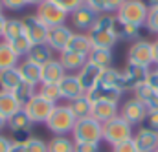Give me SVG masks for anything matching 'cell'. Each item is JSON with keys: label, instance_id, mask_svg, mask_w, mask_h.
I'll list each match as a JSON object with an SVG mask.
<instances>
[{"label": "cell", "instance_id": "cell-55", "mask_svg": "<svg viewBox=\"0 0 158 152\" xmlns=\"http://www.w3.org/2000/svg\"><path fill=\"white\" fill-rule=\"evenodd\" d=\"M42 2H46V0H28V4H31V6H40Z\"/></svg>", "mask_w": 158, "mask_h": 152}, {"label": "cell", "instance_id": "cell-6", "mask_svg": "<svg viewBox=\"0 0 158 152\" xmlns=\"http://www.w3.org/2000/svg\"><path fill=\"white\" fill-rule=\"evenodd\" d=\"M127 62L143 66V68H151L153 66V42L143 40V38L134 40L127 51Z\"/></svg>", "mask_w": 158, "mask_h": 152}, {"label": "cell", "instance_id": "cell-8", "mask_svg": "<svg viewBox=\"0 0 158 152\" xmlns=\"http://www.w3.org/2000/svg\"><path fill=\"white\" fill-rule=\"evenodd\" d=\"M70 13H66L59 4H55L53 0H46L42 2L40 6H37V17L48 26V28H53V26H63L66 22Z\"/></svg>", "mask_w": 158, "mask_h": 152}, {"label": "cell", "instance_id": "cell-52", "mask_svg": "<svg viewBox=\"0 0 158 152\" xmlns=\"http://www.w3.org/2000/svg\"><path fill=\"white\" fill-rule=\"evenodd\" d=\"M7 152H26V150H24V145H15V143H11V147H9Z\"/></svg>", "mask_w": 158, "mask_h": 152}, {"label": "cell", "instance_id": "cell-20", "mask_svg": "<svg viewBox=\"0 0 158 152\" xmlns=\"http://www.w3.org/2000/svg\"><path fill=\"white\" fill-rule=\"evenodd\" d=\"M59 61L63 64V68L66 70V74H77L79 70L88 62L86 55H81V53H76V51H61L59 55Z\"/></svg>", "mask_w": 158, "mask_h": 152}, {"label": "cell", "instance_id": "cell-47", "mask_svg": "<svg viewBox=\"0 0 158 152\" xmlns=\"http://www.w3.org/2000/svg\"><path fill=\"white\" fill-rule=\"evenodd\" d=\"M145 123H147L149 128H153V130H156L158 132V110H149Z\"/></svg>", "mask_w": 158, "mask_h": 152}, {"label": "cell", "instance_id": "cell-45", "mask_svg": "<svg viewBox=\"0 0 158 152\" xmlns=\"http://www.w3.org/2000/svg\"><path fill=\"white\" fill-rule=\"evenodd\" d=\"M74 152H99L98 143H76Z\"/></svg>", "mask_w": 158, "mask_h": 152}, {"label": "cell", "instance_id": "cell-35", "mask_svg": "<svg viewBox=\"0 0 158 152\" xmlns=\"http://www.w3.org/2000/svg\"><path fill=\"white\" fill-rule=\"evenodd\" d=\"M74 139L66 138V136H55L50 143H48V152H74Z\"/></svg>", "mask_w": 158, "mask_h": 152}, {"label": "cell", "instance_id": "cell-39", "mask_svg": "<svg viewBox=\"0 0 158 152\" xmlns=\"http://www.w3.org/2000/svg\"><path fill=\"white\" fill-rule=\"evenodd\" d=\"M145 28H147L151 33L158 35V7H153V9H149L147 20H145Z\"/></svg>", "mask_w": 158, "mask_h": 152}, {"label": "cell", "instance_id": "cell-51", "mask_svg": "<svg viewBox=\"0 0 158 152\" xmlns=\"http://www.w3.org/2000/svg\"><path fill=\"white\" fill-rule=\"evenodd\" d=\"M6 22H7V18L4 17V13H0V38L4 37V30H6Z\"/></svg>", "mask_w": 158, "mask_h": 152}, {"label": "cell", "instance_id": "cell-33", "mask_svg": "<svg viewBox=\"0 0 158 152\" xmlns=\"http://www.w3.org/2000/svg\"><path fill=\"white\" fill-rule=\"evenodd\" d=\"M99 82L109 84V86H114V88H118L119 92L125 94V90H123V74H121L119 70H116V68H107V70H103Z\"/></svg>", "mask_w": 158, "mask_h": 152}, {"label": "cell", "instance_id": "cell-29", "mask_svg": "<svg viewBox=\"0 0 158 152\" xmlns=\"http://www.w3.org/2000/svg\"><path fill=\"white\" fill-rule=\"evenodd\" d=\"M68 106H70V110L74 112V115H76L77 119L88 117L90 112H92V101H90V97H88L86 94H83V95H79L76 99H72V101L68 103Z\"/></svg>", "mask_w": 158, "mask_h": 152}, {"label": "cell", "instance_id": "cell-9", "mask_svg": "<svg viewBox=\"0 0 158 152\" xmlns=\"http://www.w3.org/2000/svg\"><path fill=\"white\" fill-rule=\"evenodd\" d=\"M147 114H149L147 106H145L142 101H138L136 97L127 99V101L123 103V106L119 108V115H121L125 121H129L132 126L143 123V121L147 119Z\"/></svg>", "mask_w": 158, "mask_h": 152}, {"label": "cell", "instance_id": "cell-7", "mask_svg": "<svg viewBox=\"0 0 158 152\" xmlns=\"http://www.w3.org/2000/svg\"><path fill=\"white\" fill-rule=\"evenodd\" d=\"M53 108H55V103L44 99L39 94H35L28 101V105H24V112L31 119V123H44V125H46L50 114L53 112Z\"/></svg>", "mask_w": 158, "mask_h": 152}, {"label": "cell", "instance_id": "cell-37", "mask_svg": "<svg viewBox=\"0 0 158 152\" xmlns=\"http://www.w3.org/2000/svg\"><path fill=\"white\" fill-rule=\"evenodd\" d=\"M9 46L13 48V51H15L19 57H22V55H28V51H30V48L33 46V42L26 37V35H20L19 38L11 40V42H9Z\"/></svg>", "mask_w": 158, "mask_h": 152}, {"label": "cell", "instance_id": "cell-13", "mask_svg": "<svg viewBox=\"0 0 158 152\" xmlns=\"http://www.w3.org/2000/svg\"><path fill=\"white\" fill-rule=\"evenodd\" d=\"M138 152H155L158 149V132L149 128V126H142L138 128V132L132 136Z\"/></svg>", "mask_w": 158, "mask_h": 152}, {"label": "cell", "instance_id": "cell-21", "mask_svg": "<svg viewBox=\"0 0 158 152\" xmlns=\"http://www.w3.org/2000/svg\"><path fill=\"white\" fill-rule=\"evenodd\" d=\"M134 97L138 101H142L147 106V110H158V90H155L153 86H149L147 82L140 84L134 90Z\"/></svg>", "mask_w": 158, "mask_h": 152}, {"label": "cell", "instance_id": "cell-18", "mask_svg": "<svg viewBox=\"0 0 158 152\" xmlns=\"http://www.w3.org/2000/svg\"><path fill=\"white\" fill-rule=\"evenodd\" d=\"M59 92H61V97L66 99V101H72L79 95H83V88L79 84V79L76 74H66V75L61 79L59 82Z\"/></svg>", "mask_w": 158, "mask_h": 152}, {"label": "cell", "instance_id": "cell-30", "mask_svg": "<svg viewBox=\"0 0 158 152\" xmlns=\"http://www.w3.org/2000/svg\"><path fill=\"white\" fill-rule=\"evenodd\" d=\"M140 26H134V24H129V22H121L116 18L114 22V31L118 38H123V40H138L140 38Z\"/></svg>", "mask_w": 158, "mask_h": 152}, {"label": "cell", "instance_id": "cell-54", "mask_svg": "<svg viewBox=\"0 0 158 152\" xmlns=\"http://www.w3.org/2000/svg\"><path fill=\"white\" fill-rule=\"evenodd\" d=\"M6 126H7V119H4V117L0 115V130H4Z\"/></svg>", "mask_w": 158, "mask_h": 152}, {"label": "cell", "instance_id": "cell-17", "mask_svg": "<svg viewBox=\"0 0 158 152\" xmlns=\"http://www.w3.org/2000/svg\"><path fill=\"white\" fill-rule=\"evenodd\" d=\"M90 115L103 125V123H107V121H110V119H114V117L119 115L118 103L96 101V103H92V112H90Z\"/></svg>", "mask_w": 158, "mask_h": 152}, {"label": "cell", "instance_id": "cell-38", "mask_svg": "<svg viewBox=\"0 0 158 152\" xmlns=\"http://www.w3.org/2000/svg\"><path fill=\"white\" fill-rule=\"evenodd\" d=\"M24 150L26 152H48V143L42 141L40 138H33L31 136V139L24 145Z\"/></svg>", "mask_w": 158, "mask_h": 152}, {"label": "cell", "instance_id": "cell-10", "mask_svg": "<svg viewBox=\"0 0 158 152\" xmlns=\"http://www.w3.org/2000/svg\"><path fill=\"white\" fill-rule=\"evenodd\" d=\"M24 24V35L30 38L33 44H40L46 42V35H48V26L40 20L37 15H28L22 18Z\"/></svg>", "mask_w": 158, "mask_h": 152}, {"label": "cell", "instance_id": "cell-25", "mask_svg": "<svg viewBox=\"0 0 158 152\" xmlns=\"http://www.w3.org/2000/svg\"><path fill=\"white\" fill-rule=\"evenodd\" d=\"M88 62L101 68V70H107V68H112V50H105V48H92V51L88 53Z\"/></svg>", "mask_w": 158, "mask_h": 152}, {"label": "cell", "instance_id": "cell-26", "mask_svg": "<svg viewBox=\"0 0 158 152\" xmlns=\"http://www.w3.org/2000/svg\"><path fill=\"white\" fill-rule=\"evenodd\" d=\"M92 42H90V38L86 33H74L72 38L68 40V44H66V51H76V53H81V55H86L88 57V53L92 51Z\"/></svg>", "mask_w": 158, "mask_h": 152}, {"label": "cell", "instance_id": "cell-22", "mask_svg": "<svg viewBox=\"0 0 158 152\" xmlns=\"http://www.w3.org/2000/svg\"><path fill=\"white\" fill-rule=\"evenodd\" d=\"M26 59H28V61H31V62H35V64H39V66H44L48 61H52V59H53V50H52L46 42L33 44V46L30 48V51H28Z\"/></svg>", "mask_w": 158, "mask_h": 152}, {"label": "cell", "instance_id": "cell-42", "mask_svg": "<svg viewBox=\"0 0 158 152\" xmlns=\"http://www.w3.org/2000/svg\"><path fill=\"white\" fill-rule=\"evenodd\" d=\"M112 152H138V149H136L134 139L131 138V139H127V141H121L118 145H114V147H112Z\"/></svg>", "mask_w": 158, "mask_h": 152}, {"label": "cell", "instance_id": "cell-44", "mask_svg": "<svg viewBox=\"0 0 158 152\" xmlns=\"http://www.w3.org/2000/svg\"><path fill=\"white\" fill-rule=\"evenodd\" d=\"M125 0H103V13H116Z\"/></svg>", "mask_w": 158, "mask_h": 152}, {"label": "cell", "instance_id": "cell-12", "mask_svg": "<svg viewBox=\"0 0 158 152\" xmlns=\"http://www.w3.org/2000/svg\"><path fill=\"white\" fill-rule=\"evenodd\" d=\"M123 74V90L129 92V90H136L140 84H143L147 81V74H149V68H143V66H136V64H129L125 66V70L121 72Z\"/></svg>", "mask_w": 158, "mask_h": 152}, {"label": "cell", "instance_id": "cell-34", "mask_svg": "<svg viewBox=\"0 0 158 152\" xmlns=\"http://www.w3.org/2000/svg\"><path fill=\"white\" fill-rule=\"evenodd\" d=\"M20 35H24V24L22 18H7L6 22V30H4V40L11 42L15 38H19Z\"/></svg>", "mask_w": 158, "mask_h": 152}, {"label": "cell", "instance_id": "cell-41", "mask_svg": "<svg viewBox=\"0 0 158 152\" xmlns=\"http://www.w3.org/2000/svg\"><path fill=\"white\" fill-rule=\"evenodd\" d=\"M30 139H31V130L11 132V143H15V145H26Z\"/></svg>", "mask_w": 158, "mask_h": 152}, {"label": "cell", "instance_id": "cell-24", "mask_svg": "<svg viewBox=\"0 0 158 152\" xmlns=\"http://www.w3.org/2000/svg\"><path fill=\"white\" fill-rule=\"evenodd\" d=\"M17 68H19V74L22 77V81L31 82V84H35V86L40 84V72H42V66L31 62V61H28V59H24L22 62H19Z\"/></svg>", "mask_w": 158, "mask_h": 152}, {"label": "cell", "instance_id": "cell-5", "mask_svg": "<svg viewBox=\"0 0 158 152\" xmlns=\"http://www.w3.org/2000/svg\"><path fill=\"white\" fill-rule=\"evenodd\" d=\"M149 15V7L143 0H125V4L116 11V18L121 22H129L134 26H145Z\"/></svg>", "mask_w": 158, "mask_h": 152}, {"label": "cell", "instance_id": "cell-31", "mask_svg": "<svg viewBox=\"0 0 158 152\" xmlns=\"http://www.w3.org/2000/svg\"><path fill=\"white\" fill-rule=\"evenodd\" d=\"M31 119L28 117V114L24 112V108L22 110H19L15 115H11L9 119H7V128L11 130V132H19V130H31Z\"/></svg>", "mask_w": 158, "mask_h": 152}, {"label": "cell", "instance_id": "cell-27", "mask_svg": "<svg viewBox=\"0 0 158 152\" xmlns=\"http://www.w3.org/2000/svg\"><path fill=\"white\" fill-rule=\"evenodd\" d=\"M19 55L13 51V48L9 46L7 40H0V72L7 70V68H15L19 66Z\"/></svg>", "mask_w": 158, "mask_h": 152}, {"label": "cell", "instance_id": "cell-57", "mask_svg": "<svg viewBox=\"0 0 158 152\" xmlns=\"http://www.w3.org/2000/svg\"><path fill=\"white\" fill-rule=\"evenodd\" d=\"M155 152H158V149H156V150H155Z\"/></svg>", "mask_w": 158, "mask_h": 152}, {"label": "cell", "instance_id": "cell-4", "mask_svg": "<svg viewBox=\"0 0 158 152\" xmlns=\"http://www.w3.org/2000/svg\"><path fill=\"white\" fill-rule=\"evenodd\" d=\"M134 134H132V125L129 121H125L121 115L103 123V141H107L109 145H118L121 141H127L131 139Z\"/></svg>", "mask_w": 158, "mask_h": 152}, {"label": "cell", "instance_id": "cell-2", "mask_svg": "<svg viewBox=\"0 0 158 152\" xmlns=\"http://www.w3.org/2000/svg\"><path fill=\"white\" fill-rule=\"evenodd\" d=\"M74 143H98L103 141V125L96 121L92 115L77 119L72 130Z\"/></svg>", "mask_w": 158, "mask_h": 152}, {"label": "cell", "instance_id": "cell-40", "mask_svg": "<svg viewBox=\"0 0 158 152\" xmlns=\"http://www.w3.org/2000/svg\"><path fill=\"white\" fill-rule=\"evenodd\" d=\"M55 4H59L66 13H74L81 6H85V0H53Z\"/></svg>", "mask_w": 158, "mask_h": 152}, {"label": "cell", "instance_id": "cell-48", "mask_svg": "<svg viewBox=\"0 0 158 152\" xmlns=\"http://www.w3.org/2000/svg\"><path fill=\"white\" fill-rule=\"evenodd\" d=\"M85 6H88L90 9H94L96 13H103V0H85Z\"/></svg>", "mask_w": 158, "mask_h": 152}, {"label": "cell", "instance_id": "cell-58", "mask_svg": "<svg viewBox=\"0 0 158 152\" xmlns=\"http://www.w3.org/2000/svg\"><path fill=\"white\" fill-rule=\"evenodd\" d=\"M0 90H2V88H0Z\"/></svg>", "mask_w": 158, "mask_h": 152}, {"label": "cell", "instance_id": "cell-15", "mask_svg": "<svg viewBox=\"0 0 158 152\" xmlns=\"http://www.w3.org/2000/svg\"><path fill=\"white\" fill-rule=\"evenodd\" d=\"M88 97H90V101L92 103H96V101H109V103H119V99H121V95H123V92H119L118 88H114V86H109V84H103V82H98L88 94H86Z\"/></svg>", "mask_w": 158, "mask_h": 152}, {"label": "cell", "instance_id": "cell-50", "mask_svg": "<svg viewBox=\"0 0 158 152\" xmlns=\"http://www.w3.org/2000/svg\"><path fill=\"white\" fill-rule=\"evenodd\" d=\"M153 64L158 66V38L153 42Z\"/></svg>", "mask_w": 158, "mask_h": 152}, {"label": "cell", "instance_id": "cell-16", "mask_svg": "<svg viewBox=\"0 0 158 152\" xmlns=\"http://www.w3.org/2000/svg\"><path fill=\"white\" fill-rule=\"evenodd\" d=\"M72 15V24L81 30V31H86L88 33V30L96 24V20H98V17H99V13H96L94 9H90L88 6H81L79 9H76L74 13H70Z\"/></svg>", "mask_w": 158, "mask_h": 152}, {"label": "cell", "instance_id": "cell-46", "mask_svg": "<svg viewBox=\"0 0 158 152\" xmlns=\"http://www.w3.org/2000/svg\"><path fill=\"white\" fill-rule=\"evenodd\" d=\"M149 86H153L155 90H158V66L153 64V68H149V74H147V81H145Z\"/></svg>", "mask_w": 158, "mask_h": 152}, {"label": "cell", "instance_id": "cell-53", "mask_svg": "<svg viewBox=\"0 0 158 152\" xmlns=\"http://www.w3.org/2000/svg\"><path fill=\"white\" fill-rule=\"evenodd\" d=\"M145 2V6L149 7V9H153V7H158V0H143Z\"/></svg>", "mask_w": 158, "mask_h": 152}, {"label": "cell", "instance_id": "cell-3", "mask_svg": "<svg viewBox=\"0 0 158 152\" xmlns=\"http://www.w3.org/2000/svg\"><path fill=\"white\" fill-rule=\"evenodd\" d=\"M76 121H77V117L74 115L68 105H55L53 112L50 114L48 121H46V126L55 136H66L74 130Z\"/></svg>", "mask_w": 158, "mask_h": 152}, {"label": "cell", "instance_id": "cell-32", "mask_svg": "<svg viewBox=\"0 0 158 152\" xmlns=\"http://www.w3.org/2000/svg\"><path fill=\"white\" fill-rule=\"evenodd\" d=\"M35 94H37V86L31 84V82H26V81H22V82L13 90V95H15L17 101L22 105V108H24V105H28V101H30Z\"/></svg>", "mask_w": 158, "mask_h": 152}, {"label": "cell", "instance_id": "cell-28", "mask_svg": "<svg viewBox=\"0 0 158 152\" xmlns=\"http://www.w3.org/2000/svg\"><path fill=\"white\" fill-rule=\"evenodd\" d=\"M20 82H22V77L19 74V68H17V66L0 72V88H2L4 92H13Z\"/></svg>", "mask_w": 158, "mask_h": 152}, {"label": "cell", "instance_id": "cell-1", "mask_svg": "<svg viewBox=\"0 0 158 152\" xmlns=\"http://www.w3.org/2000/svg\"><path fill=\"white\" fill-rule=\"evenodd\" d=\"M114 22H116V15H112V13H101L98 17L96 24L86 33L94 48L112 50L116 46V42L119 38L116 35V31H114Z\"/></svg>", "mask_w": 158, "mask_h": 152}, {"label": "cell", "instance_id": "cell-36", "mask_svg": "<svg viewBox=\"0 0 158 152\" xmlns=\"http://www.w3.org/2000/svg\"><path fill=\"white\" fill-rule=\"evenodd\" d=\"M37 94L42 95L44 99L55 103V105H57L59 99H63L61 97V92H59V84H52V82H40L39 88H37Z\"/></svg>", "mask_w": 158, "mask_h": 152}, {"label": "cell", "instance_id": "cell-11", "mask_svg": "<svg viewBox=\"0 0 158 152\" xmlns=\"http://www.w3.org/2000/svg\"><path fill=\"white\" fill-rule=\"evenodd\" d=\"M74 31L63 24V26H53V28H48V35H46V44L53 50V51H64L68 40L72 38Z\"/></svg>", "mask_w": 158, "mask_h": 152}, {"label": "cell", "instance_id": "cell-23", "mask_svg": "<svg viewBox=\"0 0 158 152\" xmlns=\"http://www.w3.org/2000/svg\"><path fill=\"white\" fill-rule=\"evenodd\" d=\"M19 110H22V105L17 101V97L13 95V92L0 90V115L4 119H9L11 115H15Z\"/></svg>", "mask_w": 158, "mask_h": 152}, {"label": "cell", "instance_id": "cell-49", "mask_svg": "<svg viewBox=\"0 0 158 152\" xmlns=\"http://www.w3.org/2000/svg\"><path fill=\"white\" fill-rule=\"evenodd\" d=\"M9 147H11V139L0 134V152H7Z\"/></svg>", "mask_w": 158, "mask_h": 152}, {"label": "cell", "instance_id": "cell-14", "mask_svg": "<svg viewBox=\"0 0 158 152\" xmlns=\"http://www.w3.org/2000/svg\"><path fill=\"white\" fill-rule=\"evenodd\" d=\"M101 74H103V70L98 68V66H94V64H90V62H86L77 74H76L77 79H79V84H81V88H83L85 94H88V92L99 82Z\"/></svg>", "mask_w": 158, "mask_h": 152}, {"label": "cell", "instance_id": "cell-56", "mask_svg": "<svg viewBox=\"0 0 158 152\" xmlns=\"http://www.w3.org/2000/svg\"><path fill=\"white\" fill-rule=\"evenodd\" d=\"M4 11V6H2V0H0V13Z\"/></svg>", "mask_w": 158, "mask_h": 152}, {"label": "cell", "instance_id": "cell-43", "mask_svg": "<svg viewBox=\"0 0 158 152\" xmlns=\"http://www.w3.org/2000/svg\"><path fill=\"white\" fill-rule=\"evenodd\" d=\"M4 9H11V11H20L28 6V0H2Z\"/></svg>", "mask_w": 158, "mask_h": 152}, {"label": "cell", "instance_id": "cell-19", "mask_svg": "<svg viewBox=\"0 0 158 152\" xmlns=\"http://www.w3.org/2000/svg\"><path fill=\"white\" fill-rule=\"evenodd\" d=\"M66 75V70L63 68L59 59H52L42 66L40 72V82H52V84H59L61 79Z\"/></svg>", "mask_w": 158, "mask_h": 152}]
</instances>
